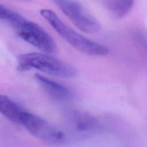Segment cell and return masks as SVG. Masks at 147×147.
Listing matches in <instances>:
<instances>
[{
	"label": "cell",
	"mask_w": 147,
	"mask_h": 147,
	"mask_svg": "<svg viewBox=\"0 0 147 147\" xmlns=\"http://www.w3.org/2000/svg\"><path fill=\"white\" fill-rule=\"evenodd\" d=\"M40 13L59 36L79 52L94 56H103L109 53L108 48L87 38L68 27L53 11L44 9Z\"/></svg>",
	"instance_id": "cell-1"
},
{
	"label": "cell",
	"mask_w": 147,
	"mask_h": 147,
	"mask_svg": "<svg viewBox=\"0 0 147 147\" xmlns=\"http://www.w3.org/2000/svg\"><path fill=\"white\" fill-rule=\"evenodd\" d=\"M17 61L19 71L34 68L55 76L65 78H74L77 74L74 67L46 53L21 54L17 57Z\"/></svg>",
	"instance_id": "cell-2"
},
{
	"label": "cell",
	"mask_w": 147,
	"mask_h": 147,
	"mask_svg": "<svg viewBox=\"0 0 147 147\" xmlns=\"http://www.w3.org/2000/svg\"><path fill=\"white\" fill-rule=\"evenodd\" d=\"M12 24L17 35L26 42L46 53H54L57 51L53 38L37 24L22 16Z\"/></svg>",
	"instance_id": "cell-3"
},
{
	"label": "cell",
	"mask_w": 147,
	"mask_h": 147,
	"mask_svg": "<svg viewBox=\"0 0 147 147\" xmlns=\"http://www.w3.org/2000/svg\"><path fill=\"white\" fill-rule=\"evenodd\" d=\"M52 1L75 26L82 31L92 34L100 30V25L99 22L79 3L73 0Z\"/></svg>",
	"instance_id": "cell-4"
},
{
	"label": "cell",
	"mask_w": 147,
	"mask_h": 147,
	"mask_svg": "<svg viewBox=\"0 0 147 147\" xmlns=\"http://www.w3.org/2000/svg\"><path fill=\"white\" fill-rule=\"evenodd\" d=\"M20 124L34 137L45 141L57 142L64 138L63 133L45 119L25 111L21 116Z\"/></svg>",
	"instance_id": "cell-5"
},
{
	"label": "cell",
	"mask_w": 147,
	"mask_h": 147,
	"mask_svg": "<svg viewBox=\"0 0 147 147\" xmlns=\"http://www.w3.org/2000/svg\"><path fill=\"white\" fill-rule=\"evenodd\" d=\"M64 116L71 127L79 131H91L99 127L98 121L94 116L81 111L68 109L65 111Z\"/></svg>",
	"instance_id": "cell-6"
},
{
	"label": "cell",
	"mask_w": 147,
	"mask_h": 147,
	"mask_svg": "<svg viewBox=\"0 0 147 147\" xmlns=\"http://www.w3.org/2000/svg\"><path fill=\"white\" fill-rule=\"evenodd\" d=\"M34 78L52 99L57 101H67L72 98V94L67 87L38 73L34 75Z\"/></svg>",
	"instance_id": "cell-7"
},
{
	"label": "cell",
	"mask_w": 147,
	"mask_h": 147,
	"mask_svg": "<svg viewBox=\"0 0 147 147\" xmlns=\"http://www.w3.org/2000/svg\"><path fill=\"white\" fill-rule=\"evenodd\" d=\"M24 110L8 96L0 95V113L13 122L20 123Z\"/></svg>",
	"instance_id": "cell-8"
},
{
	"label": "cell",
	"mask_w": 147,
	"mask_h": 147,
	"mask_svg": "<svg viewBox=\"0 0 147 147\" xmlns=\"http://www.w3.org/2000/svg\"><path fill=\"white\" fill-rule=\"evenodd\" d=\"M134 2V0H114L110 5V9L116 17L121 18L130 11Z\"/></svg>",
	"instance_id": "cell-9"
},
{
	"label": "cell",
	"mask_w": 147,
	"mask_h": 147,
	"mask_svg": "<svg viewBox=\"0 0 147 147\" xmlns=\"http://www.w3.org/2000/svg\"><path fill=\"white\" fill-rule=\"evenodd\" d=\"M21 17L22 16L19 14L0 5V20H6L12 24L20 19Z\"/></svg>",
	"instance_id": "cell-10"
}]
</instances>
